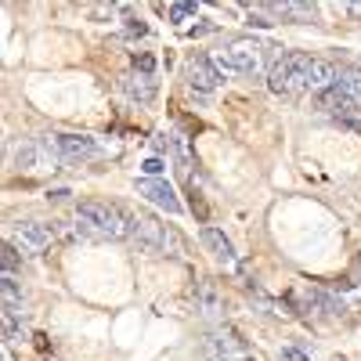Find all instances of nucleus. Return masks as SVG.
<instances>
[{"instance_id":"nucleus-1","label":"nucleus","mask_w":361,"mask_h":361,"mask_svg":"<svg viewBox=\"0 0 361 361\" xmlns=\"http://www.w3.org/2000/svg\"><path fill=\"white\" fill-rule=\"evenodd\" d=\"M76 224L83 238H109V243H123L134 238V221L123 206L102 202V199H83L76 202Z\"/></svg>"},{"instance_id":"nucleus-2","label":"nucleus","mask_w":361,"mask_h":361,"mask_svg":"<svg viewBox=\"0 0 361 361\" xmlns=\"http://www.w3.org/2000/svg\"><path fill=\"white\" fill-rule=\"evenodd\" d=\"M267 51H275V47H264L253 37H235L221 51H214V66L224 80L228 76H260L264 62H267Z\"/></svg>"},{"instance_id":"nucleus-3","label":"nucleus","mask_w":361,"mask_h":361,"mask_svg":"<svg viewBox=\"0 0 361 361\" xmlns=\"http://www.w3.org/2000/svg\"><path fill=\"white\" fill-rule=\"evenodd\" d=\"M307 66L311 54L307 51H282L275 58V66L267 69V90L279 98H296L307 90Z\"/></svg>"},{"instance_id":"nucleus-4","label":"nucleus","mask_w":361,"mask_h":361,"mask_svg":"<svg viewBox=\"0 0 361 361\" xmlns=\"http://www.w3.org/2000/svg\"><path fill=\"white\" fill-rule=\"evenodd\" d=\"M15 166L22 173H51V170H58L62 166V152H58V145H54V134L22 141L18 152H15Z\"/></svg>"},{"instance_id":"nucleus-5","label":"nucleus","mask_w":361,"mask_h":361,"mask_svg":"<svg viewBox=\"0 0 361 361\" xmlns=\"http://www.w3.org/2000/svg\"><path fill=\"white\" fill-rule=\"evenodd\" d=\"M130 221H134V238L145 253H173V257L180 253V238L166 224H159L152 214L137 209V214H130Z\"/></svg>"},{"instance_id":"nucleus-6","label":"nucleus","mask_w":361,"mask_h":361,"mask_svg":"<svg viewBox=\"0 0 361 361\" xmlns=\"http://www.w3.org/2000/svg\"><path fill=\"white\" fill-rule=\"evenodd\" d=\"M8 243L22 257H40L58 243V235H54V224H44V221H15L8 228Z\"/></svg>"},{"instance_id":"nucleus-7","label":"nucleus","mask_w":361,"mask_h":361,"mask_svg":"<svg viewBox=\"0 0 361 361\" xmlns=\"http://www.w3.org/2000/svg\"><path fill=\"white\" fill-rule=\"evenodd\" d=\"M202 354H206V361H246V357H253L243 333H235L231 325L209 329V333L202 336Z\"/></svg>"},{"instance_id":"nucleus-8","label":"nucleus","mask_w":361,"mask_h":361,"mask_svg":"<svg viewBox=\"0 0 361 361\" xmlns=\"http://www.w3.org/2000/svg\"><path fill=\"white\" fill-rule=\"evenodd\" d=\"M221 73L214 66V58L209 54H192L188 58V87L199 90V94H209V90H217L221 87Z\"/></svg>"},{"instance_id":"nucleus-9","label":"nucleus","mask_w":361,"mask_h":361,"mask_svg":"<svg viewBox=\"0 0 361 361\" xmlns=\"http://www.w3.org/2000/svg\"><path fill=\"white\" fill-rule=\"evenodd\" d=\"M54 145L62 152V163H87L98 156V141L87 134H54Z\"/></svg>"},{"instance_id":"nucleus-10","label":"nucleus","mask_w":361,"mask_h":361,"mask_svg":"<svg viewBox=\"0 0 361 361\" xmlns=\"http://www.w3.org/2000/svg\"><path fill=\"white\" fill-rule=\"evenodd\" d=\"M137 195H145L148 202H156L166 214H180V199L177 192L166 185L163 177H137Z\"/></svg>"},{"instance_id":"nucleus-11","label":"nucleus","mask_w":361,"mask_h":361,"mask_svg":"<svg viewBox=\"0 0 361 361\" xmlns=\"http://www.w3.org/2000/svg\"><path fill=\"white\" fill-rule=\"evenodd\" d=\"M336 80H340V66L329 62V58H314L311 54V66H307V90L311 94H322V90L336 87Z\"/></svg>"},{"instance_id":"nucleus-12","label":"nucleus","mask_w":361,"mask_h":361,"mask_svg":"<svg viewBox=\"0 0 361 361\" xmlns=\"http://www.w3.org/2000/svg\"><path fill=\"white\" fill-rule=\"evenodd\" d=\"M199 238H202V246L209 250V253H214V260L217 264H224V267H235V246H231V238L221 231V228H202L199 231Z\"/></svg>"},{"instance_id":"nucleus-13","label":"nucleus","mask_w":361,"mask_h":361,"mask_svg":"<svg viewBox=\"0 0 361 361\" xmlns=\"http://www.w3.org/2000/svg\"><path fill=\"white\" fill-rule=\"evenodd\" d=\"M195 311L206 314V318H221L224 314V296H221V289H217L214 279H202L195 286Z\"/></svg>"},{"instance_id":"nucleus-14","label":"nucleus","mask_w":361,"mask_h":361,"mask_svg":"<svg viewBox=\"0 0 361 361\" xmlns=\"http://www.w3.org/2000/svg\"><path fill=\"white\" fill-rule=\"evenodd\" d=\"M119 83H123L130 102H137V105H152L156 102V76H148V73H127Z\"/></svg>"},{"instance_id":"nucleus-15","label":"nucleus","mask_w":361,"mask_h":361,"mask_svg":"<svg viewBox=\"0 0 361 361\" xmlns=\"http://www.w3.org/2000/svg\"><path fill=\"white\" fill-rule=\"evenodd\" d=\"M314 109L318 112H325V116H350V112H357L354 109V102L343 94L340 87H329V90H322V94H314Z\"/></svg>"},{"instance_id":"nucleus-16","label":"nucleus","mask_w":361,"mask_h":361,"mask_svg":"<svg viewBox=\"0 0 361 361\" xmlns=\"http://www.w3.org/2000/svg\"><path fill=\"white\" fill-rule=\"evenodd\" d=\"M264 11L275 22H314V4H296V0H282V4H264Z\"/></svg>"},{"instance_id":"nucleus-17","label":"nucleus","mask_w":361,"mask_h":361,"mask_svg":"<svg viewBox=\"0 0 361 361\" xmlns=\"http://www.w3.org/2000/svg\"><path fill=\"white\" fill-rule=\"evenodd\" d=\"M54 235H58V243H80V238H83L76 217L73 221H54Z\"/></svg>"},{"instance_id":"nucleus-18","label":"nucleus","mask_w":361,"mask_h":361,"mask_svg":"<svg viewBox=\"0 0 361 361\" xmlns=\"http://www.w3.org/2000/svg\"><path fill=\"white\" fill-rule=\"evenodd\" d=\"M18 267H22V253L11 243H4V275H15Z\"/></svg>"},{"instance_id":"nucleus-19","label":"nucleus","mask_w":361,"mask_h":361,"mask_svg":"<svg viewBox=\"0 0 361 361\" xmlns=\"http://www.w3.org/2000/svg\"><path fill=\"white\" fill-rule=\"evenodd\" d=\"M134 73H148V76H152V73H156V58L134 51Z\"/></svg>"},{"instance_id":"nucleus-20","label":"nucleus","mask_w":361,"mask_h":361,"mask_svg":"<svg viewBox=\"0 0 361 361\" xmlns=\"http://www.w3.org/2000/svg\"><path fill=\"white\" fill-rule=\"evenodd\" d=\"M195 15V4H170V22H185Z\"/></svg>"},{"instance_id":"nucleus-21","label":"nucleus","mask_w":361,"mask_h":361,"mask_svg":"<svg viewBox=\"0 0 361 361\" xmlns=\"http://www.w3.org/2000/svg\"><path fill=\"white\" fill-rule=\"evenodd\" d=\"M87 15H90V18H112V15H116V4H90Z\"/></svg>"},{"instance_id":"nucleus-22","label":"nucleus","mask_w":361,"mask_h":361,"mask_svg":"<svg viewBox=\"0 0 361 361\" xmlns=\"http://www.w3.org/2000/svg\"><path fill=\"white\" fill-rule=\"evenodd\" d=\"M214 29H217L214 22H199V25H192V29H188V37H206V33H214Z\"/></svg>"},{"instance_id":"nucleus-23","label":"nucleus","mask_w":361,"mask_h":361,"mask_svg":"<svg viewBox=\"0 0 361 361\" xmlns=\"http://www.w3.org/2000/svg\"><path fill=\"white\" fill-rule=\"evenodd\" d=\"M282 361H307V354L300 350V347H286L282 350Z\"/></svg>"},{"instance_id":"nucleus-24","label":"nucleus","mask_w":361,"mask_h":361,"mask_svg":"<svg viewBox=\"0 0 361 361\" xmlns=\"http://www.w3.org/2000/svg\"><path fill=\"white\" fill-rule=\"evenodd\" d=\"M145 173H148V177H159V173H163V159H156V156H152V159L145 163Z\"/></svg>"},{"instance_id":"nucleus-25","label":"nucleus","mask_w":361,"mask_h":361,"mask_svg":"<svg viewBox=\"0 0 361 361\" xmlns=\"http://www.w3.org/2000/svg\"><path fill=\"white\" fill-rule=\"evenodd\" d=\"M343 11H347V15H361V4H347Z\"/></svg>"},{"instance_id":"nucleus-26","label":"nucleus","mask_w":361,"mask_h":361,"mask_svg":"<svg viewBox=\"0 0 361 361\" xmlns=\"http://www.w3.org/2000/svg\"><path fill=\"white\" fill-rule=\"evenodd\" d=\"M354 275H357V286H361V257L354 260Z\"/></svg>"},{"instance_id":"nucleus-27","label":"nucleus","mask_w":361,"mask_h":361,"mask_svg":"<svg viewBox=\"0 0 361 361\" xmlns=\"http://www.w3.org/2000/svg\"><path fill=\"white\" fill-rule=\"evenodd\" d=\"M4 361H15V357H11V347H8V350H4Z\"/></svg>"}]
</instances>
